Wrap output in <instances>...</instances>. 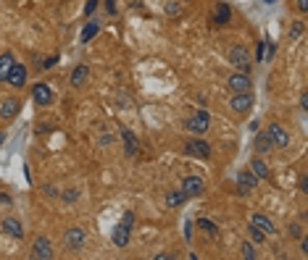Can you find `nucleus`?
<instances>
[{"mask_svg":"<svg viewBox=\"0 0 308 260\" xmlns=\"http://www.w3.org/2000/svg\"><path fill=\"white\" fill-rule=\"evenodd\" d=\"M227 63L232 66L235 71H242V74H250L253 63H250V53L248 48H242V45H235V48H229L227 53Z\"/></svg>","mask_w":308,"mask_h":260,"instance_id":"f257e3e1","label":"nucleus"},{"mask_svg":"<svg viewBox=\"0 0 308 260\" xmlns=\"http://www.w3.org/2000/svg\"><path fill=\"white\" fill-rule=\"evenodd\" d=\"M184 155L200 158V160H208V158H211V145L198 134V137H192V140H184Z\"/></svg>","mask_w":308,"mask_h":260,"instance_id":"f03ea898","label":"nucleus"},{"mask_svg":"<svg viewBox=\"0 0 308 260\" xmlns=\"http://www.w3.org/2000/svg\"><path fill=\"white\" fill-rule=\"evenodd\" d=\"M208 126H211V113L206 108H200L195 116H190L187 121H184V129L192 132V134H206Z\"/></svg>","mask_w":308,"mask_h":260,"instance_id":"7ed1b4c3","label":"nucleus"},{"mask_svg":"<svg viewBox=\"0 0 308 260\" xmlns=\"http://www.w3.org/2000/svg\"><path fill=\"white\" fill-rule=\"evenodd\" d=\"M85 242H87V232L82 226H71L66 229V234H64V244H66V250L71 252H79L85 247Z\"/></svg>","mask_w":308,"mask_h":260,"instance_id":"20e7f679","label":"nucleus"},{"mask_svg":"<svg viewBox=\"0 0 308 260\" xmlns=\"http://www.w3.org/2000/svg\"><path fill=\"white\" fill-rule=\"evenodd\" d=\"M227 87H229V92H253L250 74H242V71L229 74L227 76Z\"/></svg>","mask_w":308,"mask_h":260,"instance_id":"39448f33","label":"nucleus"},{"mask_svg":"<svg viewBox=\"0 0 308 260\" xmlns=\"http://www.w3.org/2000/svg\"><path fill=\"white\" fill-rule=\"evenodd\" d=\"M253 103H256L253 92H232V98H229V108L242 116V113H248L253 108Z\"/></svg>","mask_w":308,"mask_h":260,"instance_id":"423d86ee","label":"nucleus"},{"mask_svg":"<svg viewBox=\"0 0 308 260\" xmlns=\"http://www.w3.org/2000/svg\"><path fill=\"white\" fill-rule=\"evenodd\" d=\"M53 242L48 237H37L35 244H32V257L35 260H53Z\"/></svg>","mask_w":308,"mask_h":260,"instance_id":"0eeeda50","label":"nucleus"},{"mask_svg":"<svg viewBox=\"0 0 308 260\" xmlns=\"http://www.w3.org/2000/svg\"><path fill=\"white\" fill-rule=\"evenodd\" d=\"M182 192L187 194V197H200L206 192V181L200 179V176H184L182 179Z\"/></svg>","mask_w":308,"mask_h":260,"instance_id":"6e6552de","label":"nucleus"},{"mask_svg":"<svg viewBox=\"0 0 308 260\" xmlns=\"http://www.w3.org/2000/svg\"><path fill=\"white\" fill-rule=\"evenodd\" d=\"M266 134H269V140H271V145H274V147H282V150H287V147H290V134H287L279 124H269Z\"/></svg>","mask_w":308,"mask_h":260,"instance_id":"1a4fd4ad","label":"nucleus"},{"mask_svg":"<svg viewBox=\"0 0 308 260\" xmlns=\"http://www.w3.org/2000/svg\"><path fill=\"white\" fill-rule=\"evenodd\" d=\"M256 187H258L256 174L250 171V168H242V171L237 174V189H240V194H248V192H253Z\"/></svg>","mask_w":308,"mask_h":260,"instance_id":"9d476101","label":"nucleus"},{"mask_svg":"<svg viewBox=\"0 0 308 260\" xmlns=\"http://www.w3.org/2000/svg\"><path fill=\"white\" fill-rule=\"evenodd\" d=\"M19 111H21V100H16V98H6L0 103V118H6V121H13L19 116Z\"/></svg>","mask_w":308,"mask_h":260,"instance_id":"9b49d317","label":"nucleus"},{"mask_svg":"<svg viewBox=\"0 0 308 260\" xmlns=\"http://www.w3.org/2000/svg\"><path fill=\"white\" fill-rule=\"evenodd\" d=\"M6 82L11 84V87H24L26 84V66H21V63H13L11 66V71H8V76H6Z\"/></svg>","mask_w":308,"mask_h":260,"instance_id":"f8f14e48","label":"nucleus"},{"mask_svg":"<svg viewBox=\"0 0 308 260\" xmlns=\"http://www.w3.org/2000/svg\"><path fill=\"white\" fill-rule=\"evenodd\" d=\"M32 98H35V103H37V105H50V103L55 100L53 89H50L48 84H42V82L32 87Z\"/></svg>","mask_w":308,"mask_h":260,"instance_id":"ddd939ff","label":"nucleus"},{"mask_svg":"<svg viewBox=\"0 0 308 260\" xmlns=\"http://www.w3.org/2000/svg\"><path fill=\"white\" fill-rule=\"evenodd\" d=\"M121 142H124V152H127V155L134 158L137 150H140V140H137L129 129H121Z\"/></svg>","mask_w":308,"mask_h":260,"instance_id":"4468645a","label":"nucleus"},{"mask_svg":"<svg viewBox=\"0 0 308 260\" xmlns=\"http://www.w3.org/2000/svg\"><path fill=\"white\" fill-rule=\"evenodd\" d=\"M0 229H3L8 237H13V239H24V226H21L19 218H6L3 223H0Z\"/></svg>","mask_w":308,"mask_h":260,"instance_id":"2eb2a0df","label":"nucleus"},{"mask_svg":"<svg viewBox=\"0 0 308 260\" xmlns=\"http://www.w3.org/2000/svg\"><path fill=\"white\" fill-rule=\"evenodd\" d=\"M250 226H256L258 232H264V234H274L276 229H274V221L269 216H264V213H256V216L250 218Z\"/></svg>","mask_w":308,"mask_h":260,"instance_id":"dca6fc26","label":"nucleus"},{"mask_svg":"<svg viewBox=\"0 0 308 260\" xmlns=\"http://www.w3.org/2000/svg\"><path fill=\"white\" fill-rule=\"evenodd\" d=\"M213 21H216L219 26H227L229 21H232V8H229L227 3H216V8H213Z\"/></svg>","mask_w":308,"mask_h":260,"instance_id":"f3484780","label":"nucleus"},{"mask_svg":"<svg viewBox=\"0 0 308 260\" xmlns=\"http://www.w3.org/2000/svg\"><path fill=\"white\" fill-rule=\"evenodd\" d=\"M250 171L256 174V179H269L271 176V171H269V166H266V160L264 158H261V155H256L253 160H250Z\"/></svg>","mask_w":308,"mask_h":260,"instance_id":"a211bd4d","label":"nucleus"},{"mask_svg":"<svg viewBox=\"0 0 308 260\" xmlns=\"http://www.w3.org/2000/svg\"><path fill=\"white\" fill-rule=\"evenodd\" d=\"M271 140H269V134L266 132H261L256 134V142H253V150H256V155H266V152H271Z\"/></svg>","mask_w":308,"mask_h":260,"instance_id":"6ab92c4d","label":"nucleus"},{"mask_svg":"<svg viewBox=\"0 0 308 260\" xmlns=\"http://www.w3.org/2000/svg\"><path fill=\"white\" fill-rule=\"evenodd\" d=\"M90 79V69L85 66V63H79V66H74V71H71V87H82L85 82Z\"/></svg>","mask_w":308,"mask_h":260,"instance_id":"aec40b11","label":"nucleus"},{"mask_svg":"<svg viewBox=\"0 0 308 260\" xmlns=\"http://www.w3.org/2000/svg\"><path fill=\"white\" fill-rule=\"evenodd\" d=\"M129 234H132V229H127L124 223H119L111 239H114V244H116V247H127V244H129Z\"/></svg>","mask_w":308,"mask_h":260,"instance_id":"412c9836","label":"nucleus"},{"mask_svg":"<svg viewBox=\"0 0 308 260\" xmlns=\"http://www.w3.org/2000/svg\"><path fill=\"white\" fill-rule=\"evenodd\" d=\"M187 200H190V197L184 194L182 189H177V192H169V194H166V208H179V205H184Z\"/></svg>","mask_w":308,"mask_h":260,"instance_id":"4be33fe9","label":"nucleus"},{"mask_svg":"<svg viewBox=\"0 0 308 260\" xmlns=\"http://www.w3.org/2000/svg\"><path fill=\"white\" fill-rule=\"evenodd\" d=\"M198 229L203 234H208L211 239H219V226L213 223V221H208V218H198Z\"/></svg>","mask_w":308,"mask_h":260,"instance_id":"5701e85b","label":"nucleus"},{"mask_svg":"<svg viewBox=\"0 0 308 260\" xmlns=\"http://www.w3.org/2000/svg\"><path fill=\"white\" fill-rule=\"evenodd\" d=\"M184 13V0H169L166 3V16L169 19H179Z\"/></svg>","mask_w":308,"mask_h":260,"instance_id":"b1692460","label":"nucleus"},{"mask_svg":"<svg viewBox=\"0 0 308 260\" xmlns=\"http://www.w3.org/2000/svg\"><path fill=\"white\" fill-rule=\"evenodd\" d=\"M13 63H16V58H13L11 53H3V55H0V82H6V76H8V71H11Z\"/></svg>","mask_w":308,"mask_h":260,"instance_id":"393cba45","label":"nucleus"},{"mask_svg":"<svg viewBox=\"0 0 308 260\" xmlns=\"http://www.w3.org/2000/svg\"><path fill=\"white\" fill-rule=\"evenodd\" d=\"M98 32H100V21H90V24H87V26L82 29V35H79V40H82V42H90V40L95 37Z\"/></svg>","mask_w":308,"mask_h":260,"instance_id":"a878e982","label":"nucleus"},{"mask_svg":"<svg viewBox=\"0 0 308 260\" xmlns=\"http://www.w3.org/2000/svg\"><path fill=\"white\" fill-rule=\"evenodd\" d=\"M303 32H305V24H303L300 19L290 24V40H300V37H303Z\"/></svg>","mask_w":308,"mask_h":260,"instance_id":"bb28decb","label":"nucleus"},{"mask_svg":"<svg viewBox=\"0 0 308 260\" xmlns=\"http://www.w3.org/2000/svg\"><path fill=\"white\" fill-rule=\"evenodd\" d=\"M240 250H242V252H240L242 257H248V260H253V257H256V247H253V244H250V242H245V244H242V247H240Z\"/></svg>","mask_w":308,"mask_h":260,"instance_id":"cd10ccee","label":"nucleus"},{"mask_svg":"<svg viewBox=\"0 0 308 260\" xmlns=\"http://www.w3.org/2000/svg\"><path fill=\"white\" fill-rule=\"evenodd\" d=\"M61 197H64L66 203H76V200H79V189H66Z\"/></svg>","mask_w":308,"mask_h":260,"instance_id":"c85d7f7f","label":"nucleus"},{"mask_svg":"<svg viewBox=\"0 0 308 260\" xmlns=\"http://www.w3.org/2000/svg\"><path fill=\"white\" fill-rule=\"evenodd\" d=\"M303 234H305V232H303V223H292V226H290V237H292V239H300Z\"/></svg>","mask_w":308,"mask_h":260,"instance_id":"c756f323","label":"nucleus"},{"mask_svg":"<svg viewBox=\"0 0 308 260\" xmlns=\"http://www.w3.org/2000/svg\"><path fill=\"white\" fill-rule=\"evenodd\" d=\"M248 232H250V239H253V242H258V244H261V242H264V239H266V234H264V232H258V229H256V226H250V229H248Z\"/></svg>","mask_w":308,"mask_h":260,"instance_id":"7c9ffc66","label":"nucleus"},{"mask_svg":"<svg viewBox=\"0 0 308 260\" xmlns=\"http://www.w3.org/2000/svg\"><path fill=\"white\" fill-rule=\"evenodd\" d=\"M121 223H124L127 229H132V226H134V213H132V210H127L124 216H121Z\"/></svg>","mask_w":308,"mask_h":260,"instance_id":"2f4dec72","label":"nucleus"},{"mask_svg":"<svg viewBox=\"0 0 308 260\" xmlns=\"http://www.w3.org/2000/svg\"><path fill=\"white\" fill-rule=\"evenodd\" d=\"M95 8H98V0H87V8H85V16H92V13H95Z\"/></svg>","mask_w":308,"mask_h":260,"instance_id":"473e14b6","label":"nucleus"},{"mask_svg":"<svg viewBox=\"0 0 308 260\" xmlns=\"http://www.w3.org/2000/svg\"><path fill=\"white\" fill-rule=\"evenodd\" d=\"M55 63H58V55H50V58H45V60H42V69H53Z\"/></svg>","mask_w":308,"mask_h":260,"instance_id":"72a5a7b5","label":"nucleus"},{"mask_svg":"<svg viewBox=\"0 0 308 260\" xmlns=\"http://www.w3.org/2000/svg\"><path fill=\"white\" fill-rule=\"evenodd\" d=\"M116 100H119L121 108H127V105H129V95H127V92H119V95H116Z\"/></svg>","mask_w":308,"mask_h":260,"instance_id":"f704fd0d","label":"nucleus"},{"mask_svg":"<svg viewBox=\"0 0 308 260\" xmlns=\"http://www.w3.org/2000/svg\"><path fill=\"white\" fill-rule=\"evenodd\" d=\"M42 192L48 194V197H61V192H55V189H53L50 184H45V187H42Z\"/></svg>","mask_w":308,"mask_h":260,"instance_id":"c9c22d12","label":"nucleus"},{"mask_svg":"<svg viewBox=\"0 0 308 260\" xmlns=\"http://www.w3.org/2000/svg\"><path fill=\"white\" fill-rule=\"evenodd\" d=\"M264 50H266V42H258V50H256V58L264 60Z\"/></svg>","mask_w":308,"mask_h":260,"instance_id":"e433bc0d","label":"nucleus"},{"mask_svg":"<svg viewBox=\"0 0 308 260\" xmlns=\"http://www.w3.org/2000/svg\"><path fill=\"white\" fill-rule=\"evenodd\" d=\"M184 239H192V223H184Z\"/></svg>","mask_w":308,"mask_h":260,"instance_id":"4c0bfd02","label":"nucleus"},{"mask_svg":"<svg viewBox=\"0 0 308 260\" xmlns=\"http://www.w3.org/2000/svg\"><path fill=\"white\" fill-rule=\"evenodd\" d=\"M13 200H11V194H6V192H0V205H11Z\"/></svg>","mask_w":308,"mask_h":260,"instance_id":"58836bf2","label":"nucleus"},{"mask_svg":"<svg viewBox=\"0 0 308 260\" xmlns=\"http://www.w3.org/2000/svg\"><path fill=\"white\" fill-rule=\"evenodd\" d=\"M298 11L300 13H308V0H298Z\"/></svg>","mask_w":308,"mask_h":260,"instance_id":"ea45409f","label":"nucleus"},{"mask_svg":"<svg viewBox=\"0 0 308 260\" xmlns=\"http://www.w3.org/2000/svg\"><path fill=\"white\" fill-rule=\"evenodd\" d=\"M105 8H108V13H116V0H105Z\"/></svg>","mask_w":308,"mask_h":260,"instance_id":"a19ab883","label":"nucleus"},{"mask_svg":"<svg viewBox=\"0 0 308 260\" xmlns=\"http://www.w3.org/2000/svg\"><path fill=\"white\" fill-rule=\"evenodd\" d=\"M100 142H103V145H111V142H114V137H111V134H103V137H100Z\"/></svg>","mask_w":308,"mask_h":260,"instance_id":"79ce46f5","label":"nucleus"},{"mask_svg":"<svg viewBox=\"0 0 308 260\" xmlns=\"http://www.w3.org/2000/svg\"><path fill=\"white\" fill-rule=\"evenodd\" d=\"M6 142V132H0V145H3Z\"/></svg>","mask_w":308,"mask_h":260,"instance_id":"37998d69","label":"nucleus"},{"mask_svg":"<svg viewBox=\"0 0 308 260\" xmlns=\"http://www.w3.org/2000/svg\"><path fill=\"white\" fill-rule=\"evenodd\" d=\"M264 3H269V6H271V3H274V0H264Z\"/></svg>","mask_w":308,"mask_h":260,"instance_id":"c03bdc74","label":"nucleus"}]
</instances>
